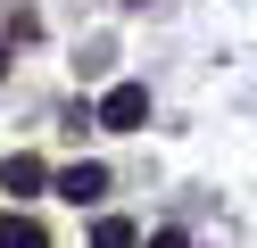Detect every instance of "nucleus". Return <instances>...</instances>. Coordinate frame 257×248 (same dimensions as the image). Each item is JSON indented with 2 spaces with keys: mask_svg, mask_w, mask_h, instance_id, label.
<instances>
[{
  "mask_svg": "<svg viewBox=\"0 0 257 248\" xmlns=\"http://www.w3.org/2000/svg\"><path fill=\"white\" fill-rule=\"evenodd\" d=\"M100 124L108 132H141L150 124V91H141V83H116V91L100 99Z\"/></svg>",
  "mask_w": 257,
  "mask_h": 248,
  "instance_id": "obj_1",
  "label": "nucleus"
},
{
  "mask_svg": "<svg viewBox=\"0 0 257 248\" xmlns=\"http://www.w3.org/2000/svg\"><path fill=\"white\" fill-rule=\"evenodd\" d=\"M58 198H75V207L108 198V165H67V174H58Z\"/></svg>",
  "mask_w": 257,
  "mask_h": 248,
  "instance_id": "obj_2",
  "label": "nucleus"
},
{
  "mask_svg": "<svg viewBox=\"0 0 257 248\" xmlns=\"http://www.w3.org/2000/svg\"><path fill=\"white\" fill-rule=\"evenodd\" d=\"M0 248H50V231H42L34 215H17V207H9V215H0Z\"/></svg>",
  "mask_w": 257,
  "mask_h": 248,
  "instance_id": "obj_3",
  "label": "nucleus"
},
{
  "mask_svg": "<svg viewBox=\"0 0 257 248\" xmlns=\"http://www.w3.org/2000/svg\"><path fill=\"white\" fill-rule=\"evenodd\" d=\"M0 190H42V157H34V149H17V157H9V165H0Z\"/></svg>",
  "mask_w": 257,
  "mask_h": 248,
  "instance_id": "obj_4",
  "label": "nucleus"
},
{
  "mask_svg": "<svg viewBox=\"0 0 257 248\" xmlns=\"http://www.w3.org/2000/svg\"><path fill=\"white\" fill-rule=\"evenodd\" d=\"M91 248H141V240H133V223H124V215H100V231H91Z\"/></svg>",
  "mask_w": 257,
  "mask_h": 248,
  "instance_id": "obj_5",
  "label": "nucleus"
},
{
  "mask_svg": "<svg viewBox=\"0 0 257 248\" xmlns=\"http://www.w3.org/2000/svg\"><path fill=\"white\" fill-rule=\"evenodd\" d=\"M150 248H191V240H183V231H158V240H150Z\"/></svg>",
  "mask_w": 257,
  "mask_h": 248,
  "instance_id": "obj_6",
  "label": "nucleus"
},
{
  "mask_svg": "<svg viewBox=\"0 0 257 248\" xmlns=\"http://www.w3.org/2000/svg\"><path fill=\"white\" fill-rule=\"evenodd\" d=\"M0 75H9V58H0Z\"/></svg>",
  "mask_w": 257,
  "mask_h": 248,
  "instance_id": "obj_7",
  "label": "nucleus"
}]
</instances>
